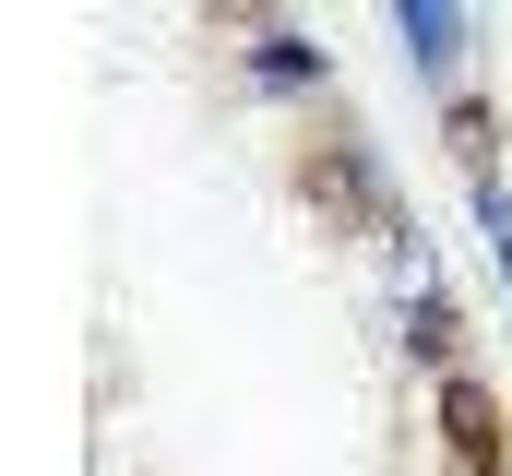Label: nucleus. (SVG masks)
I'll return each mask as SVG.
<instances>
[{"mask_svg": "<svg viewBox=\"0 0 512 476\" xmlns=\"http://www.w3.org/2000/svg\"><path fill=\"white\" fill-rule=\"evenodd\" d=\"M298 179H310V203H334V215H358V179H346V155L322 143V155H298Z\"/></svg>", "mask_w": 512, "mask_h": 476, "instance_id": "f03ea898", "label": "nucleus"}, {"mask_svg": "<svg viewBox=\"0 0 512 476\" xmlns=\"http://www.w3.org/2000/svg\"><path fill=\"white\" fill-rule=\"evenodd\" d=\"M441 441H453V476H501V393L441 381Z\"/></svg>", "mask_w": 512, "mask_h": 476, "instance_id": "f257e3e1", "label": "nucleus"}]
</instances>
